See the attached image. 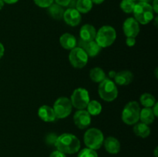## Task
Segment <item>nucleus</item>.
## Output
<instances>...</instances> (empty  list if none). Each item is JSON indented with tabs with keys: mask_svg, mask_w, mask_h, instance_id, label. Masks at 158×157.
Here are the masks:
<instances>
[{
	"mask_svg": "<svg viewBox=\"0 0 158 157\" xmlns=\"http://www.w3.org/2000/svg\"><path fill=\"white\" fill-rule=\"evenodd\" d=\"M78 47L82 48L87 54L88 57H95L98 55L101 51L102 48L99 46L95 40L90 42H83L82 40H79L77 42Z\"/></svg>",
	"mask_w": 158,
	"mask_h": 157,
	"instance_id": "ddd939ff",
	"label": "nucleus"
},
{
	"mask_svg": "<svg viewBox=\"0 0 158 157\" xmlns=\"http://www.w3.org/2000/svg\"><path fill=\"white\" fill-rule=\"evenodd\" d=\"M60 43L63 49L70 51L71 49L77 47V40L73 34L66 32L60 36Z\"/></svg>",
	"mask_w": 158,
	"mask_h": 157,
	"instance_id": "a211bd4d",
	"label": "nucleus"
},
{
	"mask_svg": "<svg viewBox=\"0 0 158 157\" xmlns=\"http://www.w3.org/2000/svg\"><path fill=\"white\" fill-rule=\"evenodd\" d=\"M5 53V47L3 46V44L2 42H0V59L2 58V56L4 55Z\"/></svg>",
	"mask_w": 158,
	"mask_h": 157,
	"instance_id": "f704fd0d",
	"label": "nucleus"
},
{
	"mask_svg": "<svg viewBox=\"0 0 158 157\" xmlns=\"http://www.w3.org/2000/svg\"><path fill=\"white\" fill-rule=\"evenodd\" d=\"M93 4L91 0H77L75 4V9L80 13H88L92 9Z\"/></svg>",
	"mask_w": 158,
	"mask_h": 157,
	"instance_id": "5701e85b",
	"label": "nucleus"
},
{
	"mask_svg": "<svg viewBox=\"0 0 158 157\" xmlns=\"http://www.w3.org/2000/svg\"><path fill=\"white\" fill-rule=\"evenodd\" d=\"M49 157H66V154H64L63 152H60V151L56 149V150L51 152V154L49 155Z\"/></svg>",
	"mask_w": 158,
	"mask_h": 157,
	"instance_id": "7c9ffc66",
	"label": "nucleus"
},
{
	"mask_svg": "<svg viewBox=\"0 0 158 157\" xmlns=\"http://www.w3.org/2000/svg\"><path fill=\"white\" fill-rule=\"evenodd\" d=\"M57 137L58 135H56L55 133H49L46 135V143L47 145H49V146H55L56 142Z\"/></svg>",
	"mask_w": 158,
	"mask_h": 157,
	"instance_id": "c85d7f7f",
	"label": "nucleus"
},
{
	"mask_svg": "<svg viewBox=\"0 0 158 157\" xmlns=\"http://www.w3.org/2000/svg\"><path fill=\"white\" fill-rule=\"evenodd\" d=\"M35 4L40 8H48L53 3L54 0H33Z\"/></svg>",
	"mask_w": 158,
	"mask_h": 157,
	"instance_id": "cd10ccee",
	"label": "nucleus"
},
{
	"mask_svg": "<svg viewBox=\"0 0 158 157\" xmlns=\"http://www.w3.org/2000/svg\"><path fill=\"white\" fill-rule=\"evenodd\" d=\"M134 18L139 24L147 25L153 21L154 17V12L152 6L149 3L138 2L135 4L134 11Z\"/></svg>",
	"mask_w": 158,
	"mask_h": 157,
	"instance_id": "f03ea898",
	"label": "nucleus"
},
{
	"mask_svg": "<svg viewBox=\"0 0 158 157\" xmlns=\"http://www.w3.org/2000/svg\"><path fill=\"white\" fill-rule=\"evenodd\" d=\"M154 119H155V116H154L151 108L144 107L143 109H140V119L141 123L147 125H150L154 123Z\"/></svg>",
	"mask_w": 158,
	"mask_h": 157,
	"instance_id": "aec40b11",
	"label": "nucleus"
},
{
	"mask_svg": "<svg viewBox=\"0 0 158 157\" xmlns=\"http://www.w3.org/2000/svg\"><path fill=\"white\" fill-rule=\"evenodd\" d=\"M154 155L155 157H157V147H156V149H154Z\"/></svg>",
	"mask_w": 158,
	"mask_h": 157,
	"instance_id": "a19ab883",
	"label": "nucleus"
},
{
	"mask_svg": "<svg viewBox=\"0 0 158 157\" xmlns=\"http://www.w3.org/2000/svg\"><path fill=\"white\" fill-rule=\"evenodd\" d=\"M38 116L46 123H52L56 120V116L53 108L46 105H43L39 108Z\"/></svg>",
	"mask_w": 158,
	"mask_h": 157,
	"instance_id": "2eb2a0df",
	"label": "nucleus"
},
{
	"mask_svg": "<svg viewBox=\"0 0 158 157\" xmlns=\"http://www.w3.org/2000/svg\"><path fill=\"white\" fill-rule=\"evenodd\" d=\"M87 54L82 48L75 47L71 49L69 54V61L72 66L76 69H83L88 62Z\"/></svg>",
	"mask_w": 158,
	"mask_h": 157,
	"instance_id": "1a4fd4ad",
	"label": "nucleus"
},
{
	"mask_svg": "<svg viewBox=\"0 0 158 157\" xmlns=\"http://www.w3.org/2000/svg\"><path fill=\"white\" fill-rule=\"evenodd\" d=\"M152 9L155 13H158V0H153L152 1Z\"/></svg>",
	"mask_w": 158,
	"mask_h": 157,
	"instance_id": "473e14b6",
	"label": "nucleus"
},
{
	"mask_svg": "<svg viewBox=\"0 0 158 157\" xmlns=\"http://www.w3.org/2000/svg\"><path fill=\"white\" fill-rule=\"evenodd\" d=\"M126 44L129 47H132V46H135L136 38H134V37H127Z\"/></svg>",
	"mask_w": 158,
	"mask_h": 157,
	"instance_id": "2f4dec72",
	"label": "nucleus"
},
{
	"mask_svg": "<svg viewBox=\"0 0 158 157\" xmlns=\"http://www.w3.org/2000/svg\"><path fill=\"white\" fill-rule=\"evenodd\" d=\"M140 102L145 108H151L157 102L155 97L150 93H143L140 95Z\"/></svg>",
	"mask_w": 158,
	"mask_h": 157,
	"instance_id": "393cba45",
	"label": "nucleus"
},
{
	"mask_svg": "<svg viewBox=\"0 0 158 157\" xmlns=\"http://www.w3.org/2000/svg\"><path fill=\"white\" fill-rule=\"evenodd\" d=\"M48 9V13L49 15L52 17V18L56 20H60L63 18V13H64V9L63 7L59 6L56 3H52Z\"/></svg>",
	"mask_w": 158,
	"mask_h": 157,
	"instance_id": "412c9836",
	"label": "nucleus"
},
{
	"mask_svg": "<svg viewBox=\"0 0 158 157\" xmlns=\"http://www.w3.org/2000/svg\"><path fill=\"white\" fill-rule=\"evenodd\" d=\"M73 106L69 99L62 96L57 99L53 105V110L56 119H65L72 112Z\"/></svg>",
	"mask_w": 158,
	"mask_h": 157,
	"instance_id": "6e6552de",
	"label": "nucleus"
},
{
	"mask_svg": "<svg viewBox=\"0 0 158 157\" xmlns=\"http://www.w3.org/2000/svg\"><path fill=\"white\" fill-rule=\"evenodd\" d=\"M3 2H4V3H6V4L12 5L18 2L19 0H3Z\"/></svg>",
	"mask_w": 158,
	"mask_h": 157,
	"instance_id": "c9c22d12",
	"label": "nucleus"
},
{
	"mask_svg": "<svg viewBox=\"0 0 158 157\" xmlns=\"http://www.w3.org/2000/svg\"><path fill=\"white\" fill-rule=\"evenodd\" d=\"M77 157H98V154L96 150L86 147L79 152Z\"/></svg>",
	"mask_w": 158,
	"mask_h": 157,
	"instance_id": "bb28decb",
	"label": "nucleus"
},
{
	"mask_svg": "<svg viewBox=\"0 0 158 157\" xmlns=\"http://www.w3.org/2000/svg\"><path fill=\"white\" fill-rule=\"evenodd\" d=\"M98 93L100 98L106 102H113L117 98L118 89L117 84L111 78H106L100 83Z\"/></svg>",
	"mask_w": 158,
	"mask_h": 157,
	"instance_id": "20e7f679",
	"label": "nucleus"
},
{
	"mask_svg": "<svg viewBox=\"0 0 158 157\" xmlns=\"http://www.w3.org/2000/svg\"><path fill=\"white\" fill-rule=\"evenodd\" d=\"M131 1H134V2H135V1H137V0H131Z\"/></svg>",
	"mask_w": 158,
	"mask_h": 157,
	"instance_id": "79ce46f5",
	"label": "nucleus"
},
{
	"mask_svg": "<svg viewBox=\"0 0 158 157\" xmlns=\"http://www.w3.org/2000/svg\"><path fill=\"white\" fill-rule=\"evenodd\" d=\"M135 2L131 1V0H122L120 2V9L125 12V13H132L134 11V6H135Z\"/></svg>",
	"mask_w": 158,
	"mask_h": 157,
	"instance_id": "a878e982",
	"label": "nucleus"
},
{
	"mask_svg": "<svg viewBox=\"0 0 158 157\" xmlns=\"http://www.w3.org/2000/svg\"><path fill=\"white\" fill-rule=\"evenodd\" d=\"M87 112L90 115H98L102 112V105L97 100H89L87 106H86Z\"/></svg>",
	"mask_w": 158,
	"mask_h": 157,
	"instance_id": "b1692460",
	"label": "nucleus"
},
{
	"mask_svg": "<svg viewBox=\"0 0 158 157\" xmlns=\"http://www.w3.org/2000/svg\"><path fill=\"white\" fill-rule=\"evenodd\" d=\"M123 33L127 37H136L140 32V25L133 17L127 18L123 24Z\"/></svg>",
	"mask_w": 158,
	"mask_h": 157,
	"instance_id": "9b49d317",
	"label": "nucleus"
},
{
	"mask_svg": "<svg viewBox=\"0 0 158 157\" xmlns=\"http://www.w3.org/2000/svg\"><path fill=\"white\" fill-rule=\"evenodd\" d=\"M97 30L95 27L90 24H85L80 30V39L83 42H90L95 40Z\"/></svg>",
	"mask_w": 158,
	"mask_h": 157,
	"instance_id": "4468645a",
	"label": "nucleus"
},
{
	"mask_svg": "<svg viewBox=\"0 0 158 157\" xmlns=\"http://www.w3.org/2000/svg\"><path fill=\"white\" fill-rule=\"evenodd\" d=\"M151 109H152V111L153 112H154V115L155 117H157L158 116V112H157V109H158V103H156L154 105V106L151 107Z\"/></svg>",
	"mask_w": 158,
	"mask_h": 157,
	"instance_id": "72a5a7b5",
	"label": "nucleus"
},
{
	"mask_svg": "<svg viewBox=\"0 0 158 157\" xmlns=\"http://www.w3.org/2000/svg\"><path fill=\"white\" fill-rule=\"evenodd\" d=\"M134 79V75L129 70H123L116 73L114 77V83L119 86H128L132 83Z\"/></svg>",
	"mask_w": 158,
	"mask_h": 157,
	"instance_id": "f3484780",
	"label": "nucleus"
},
{
	"mask_svg": "<svg viewBox=\"0 0 158 157\" xmlns=\"http://www.w3.org/2000/svg\"><path fill=\"white\" fill-rule=\"evenodd\" d=\"M91 1H92V2L94 3V4L100 5V4H102L105 0H91Z\"/></svg>",
	"mask_w": 158,
	"mask_h": 157,
	"instance_id": "e433bc0d",
	"label": "nucleus"
},
{
	"mask_svg": "<svg viewBox=\"0 0 158 157\" xmlns=\"http://www.w3.org/2000/svg\"><path fill=\"white\" fill-rule=\"evenodd\" d=\"M140 104L137 101H131L126 104L122 111L121 117L123 123L127 125H134L140 120Z\"/></svg>",
	"mask_w": 158,
	"mask_h": 157,
	"instance_id": "39448f33",
	"label": "nucleus"
},
{
	"mask_svg": "<svg viewBox=\"0 0 158 157\" xmlns=\"http://www.w3.org/2000/svg\"><path fill=\"white\" fill-rule=\"evenodd\" d=\"M103 145L104 146L106 152L110 154H113V155L119 153L120 149H121V146H120V143L119 142V140L113 136H109L104 139Z\"/></svg>",
	"mask_w": 158,
	"mask_h": 157,
	"instance_id": "dca6fc26",
	"label": "nucleus"
},
{
	"mask_svg": "<svg viewBox=\"0 0 158 157\" xmlns=\"http://www.w3.org/2000/svg\"><path fill=\"white\" fill-rule=\"evenodd\" d=\"M57 5L62 6V7H66V6H69L70 4L71 0H54Z\"/></svg>",
	"mask_w": 158,
	"mask_h": 157,
	"instance_id": "c756f323",
	"label": "nucleus"
},
{
	"mask_svg": "<svg viewBox=\"0 0 158 157\" xmlns=\"http://www.w3.org/2000/svg\"><path fill=\"white\" fill-rule=\"evenodd\" d=\"M117 38V32L110 26H103L97 32L95 41L101 48H106L114 44Z\"/></svg>",
	"mask_w": 158,
	"mask_h": 157,
	"instance_id": "7ed1b4c3",
	"label": "nucleus"
},
{
	"mask_svg": "<svg viewBox=\"0 0 158 157\" xmlns=\"http://www.w3.org/2000/svg\"><path fill=\"white\" fill-rule=\"evenodd\" d=\"M116 73H117V72H114V71H110V72H109V78H114V77H115V75H116Z\"/></svg>",
	"mask_w": 158,
	"mask_h": 157,
	"instance_id": "4c0bfd02",
	"label": "nucleus"
},
{
	"mask_svg": "<svg viewBox=\"0 0 158 157\" xmlns=\"http://www.w3.org/2000/svg\"><path fill=\"white\" fill-rule=\"evenodd\" d=\"M4 5H5V3H4V2H3V0H0V10L2 9L3 6H4Z\"/></svg>",
	"mask_w": 158,
	"mask_h": 157,
	"instance_id": "ea45409f",
	"label": "nucleus"
},
{
	"mask_svg": "<svg viewBox=\"0 0 158 157\" xmlns=\"http://www.w3.org/2000/svg\"><path fill=\"white\" fill-rule=\"evenodd\" d=\"M139 2H143V3H151L153 0H138Z\"/></svg>",
	"mask_w": 158,
	"mask_h": 157,
	"instance_id": "58836bf2",
	"label": "nucleus"
},
{
	"mask_svg": "<svg viewBox=\"0 0 158 157\" xmlns=\"http://www.w3.org/2000/svg\"><path fill=\"white\" fill-rule=\"evenodd\" d=\"M73 107L77 109H85L89 102V95L84 88H77L73 92L70 97Z\"/></svg>",
	"mask_w": 158,
	"mask_h": 157,
	"instance_id": "0eeeda50",
	"label": "nucleus"
},
{
	"mask_svg": "<svg viewBox=\"0 0 158 157\" xmlns=\"http://www.w3.org/2000/svg\"><path fill=\"white\" fill-rule=\"evenodd\" d=\"M83 141L86 147L97 150L103 146L104 135L100 129L97 128H89L83 135Z\"/></svg>",
	"mask_w": 158,
	"mask_h": 157,
	"instance_id": "423d86ee",
	"label": "nucleus"
},
{
	"mask_svg": "<svg viewBox=\"0 0 158 157\" xmlns=\"http://www.w3.org/2000/svg\"><path fill=\"white\" fill-rule=\"evenodd\" d=\"M57 150L64 154H75L80 149V141L72 133H63L57 137L55 144Z\"/></svg>",
	"mask_w": 158,
	"mask_h": 157,
	"instance_id": "f257e3e1",
	"label": "nucleus"
},
{
	"mask_svg": "<svg viewBox=\"0 0 158 157\" xmlns=\"http://www.w3.org/2000/svg\"><path fill=\"white\" fill-rule=\"evenodd\" d=\"M63 18L66 24L72 27H75L81 22V13H80L75 8H69L64 11Z\"/></svg>",
	"mask_w": 158,
	"mask_h": 157,
	"instance_id": "f8f14e48",
	"label": "nucleus"
},
{
	"mask_svg": "<svg viewBox=\"0 0 158 157\" xmlns=\"http://www.w3.org/2000/svg\"><path fill=\"white\" fill-rule=\"evenodd\" d=\"M89 78L94 83H100L106 78V73L100 67H94L89 71Z\"/></svg>",
	"mask_w": 158,
	"mask_h": 157,
	"instance_id": "4be33fe9",
	"label": "nucleus"
},
{
	"mask_svg": "<svg viewBox=\"0 0 158 157\" xmlns=\"http://www.w3.org/2000/svg\"><path fill=\"white\" fill-rule=\"evenodd\" d=\"M135 126H134V134H135L137 136L140 137V138H147L151 134V129H150L149 126L147 124H144L143 123H137L136 124H134Z\"/></svg>",
	"mask_w": 158,
	"mask_h": 157,
	"instance_id": "6ab92c4d",
	"label": "nucleus"
},
{
	"mask_svg": "<svg viewBox=\"0 0 158 157\" xmlns=\"http://www.w3.org/2000/svg\"><path fill=\"white\" fill-rule=\"evenodd\" d=\"M73 121L77 127L85 129L91 124V115L84 109H78L73 115Z\"/></svg>",
	"mask_w": 158,
	"mask_h": 157,
	"instance_id": "9d476101",
	"label": "nucleus"
}]
</instances>
